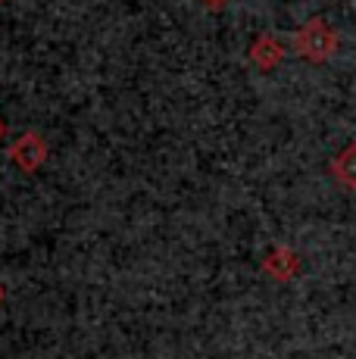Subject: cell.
<instances>
[{
    "label": "cell",
    "mask_w": 356,
    "mask_h": 359,
    "mask_svg": "<svg viewBox=\"0 0 356 359\" xmlns=\"http://www.w3.org/2000/svg\"><path fill=\"white\" fill-rule=\"evenodd\" d=\"M0 4H4V0H0Z\"/></svg>",
    "instance_id": "1"
}]
</instances>
